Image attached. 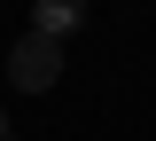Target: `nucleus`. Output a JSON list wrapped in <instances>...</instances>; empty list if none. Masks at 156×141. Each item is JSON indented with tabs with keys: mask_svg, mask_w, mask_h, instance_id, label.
I'll return each instance as SVG.
<instances>
[{
	"mask_svg": "<svg viewBox=\"0 0 156 141\" xmlns=\"http://www.w3.org/2000/svg\"><path fill=\"white\" fill-rule=\"evenodd\" d=\"M8 79L23 86V94H47V86L62 79V39H47V32H23L16 55H8Z\"/></svg>",
	"mask_w": 156,
	"mask_h": 141,
	"instance_id": "nucleus-1",
	"label": "nucleus"
},
{
	"mask_svg": "<svg viewBox=\"0 0 156 141\" xmlns=\"http://www.w3.org/2000/svg\"><path fill=\"white\" fill-rule=\"evenodd\" d=\"M78 16H86L78 0H39V8H31V32H47V39H62V32H78Z\"/></svg>",
	"mask_w": 156,
	"mask_h": 141,
	"instance_id": "nucleus-2",
	"label": "nucleus"
},
{
	"mask_svg": "<svg viewBox=\"0 0 156 141\" xmlns=\"http://www.w3.org/2000/svg\"><path fill=\"white\" fill-rule=\"evenodd\" d=\"M0 141H8V118H0Z\"/></svg>",
	"mask_w": 156,
	"mask_h": 141,
	"instance_id": "nucleus-3",
	"label": "nucleus"
}]
</instances>
